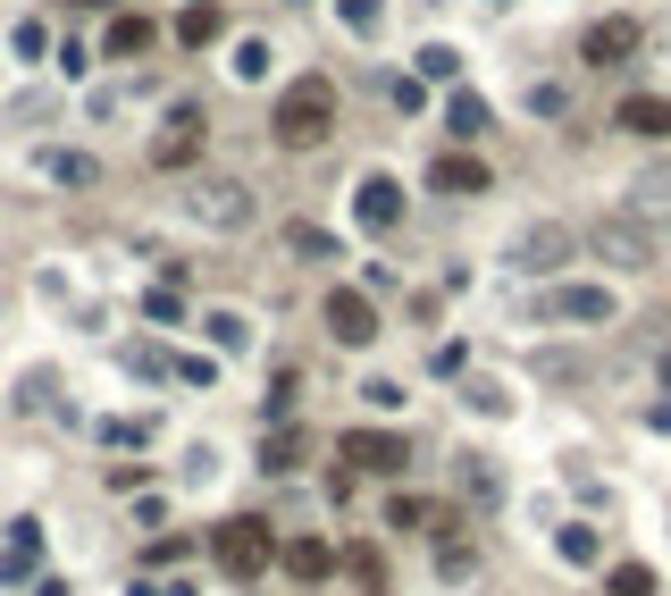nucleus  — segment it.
Segmentation results:
<instances>
[{"mask_svg":"<svg viewBox=\"0 0 671 596\" xmlns=\"http://www.w3.org/2000/svg\"><path fill=\"white\" fill-rule=\"evenodd\" d=\"M327 127H336V84L327 77H294L286 93H277V110H268L277 152H311V143H327Z\"/></svg>","mask_w":671,"mask_h":596,"instance_id":"f257e3e1","label":"nucleus"},{"mask_svg":"<svg viewBox=\"0 0 671 596\" xmlns=\"http://www.w3.org/2000/svg\"><path fill=\"white\" fill-rule=\"evenodd\" d=\"M211 555H218V572H235V579H261L268 563H277V538H268V521L235 513V521H218V529H211Z\"/></svg>","mask_w":671,"mask_h":596,"instance_id":"f03ea898","label":"nucleus"},{"mask_svg":"<svg viewBox=\"0 0 671 596\" xmlns=\"http://www.w3.org/2000/svg\"><path fill=\"white\" fill-rule=\"evenodd\" d=\"M193 219L218 228V235H244L252 228V185L244 176H202V185H193Z\"/></svg>","mask_w":671,"mask_h":596,"instance_id":"7ed1b4c3","label":"nucleus"},{"mask_svg":"<svg viewBox=\"0 0 671 596\" xmlns=\"http://www.w3.org/2000/svg\"><path fill=\"white\" fill-rule=\"evenodd\" d=\"M571 252H579V235L562 228V219H537V228H520V235H512V252H504V261H512L520 277H546V270H562Z\"/></svg>","mask_w":671,"mask_h":596,"instance_id":"20e7f679","label":"nucleus"},{"mask_svg":"<svg viewBox=\"0 0 671 596\" xmlns=\"http://www.w3.org/2000/svg\"><path fill=\"white\" fill-rule=\"evenodd\" d=\"M579 244H588L596 261H613V270H654V235L638 228V219H596Z\"/></svg>","mask_w":671,"mask_h":596,"instance_id":"39448f33","label":"nucleus"},{"mask_svg":"<svg viewBox=\"0 0 671 596\" xmlns=\"http://www.w3.org/2000/svg\"><path fill=\"white\" fill-rule=\"evenodd\" d=\"M638 18H596L588 34H579V59H588V68H621V59H638Z\"/></svg>","mask_w":671,"mask_h":596,"instance_id":"423d86ee","label":"nucleus"},{"mask_svg":"<svg viewBox=\"0 0 671 596\" xmlns=\"http://www.w3.org/2000/svg\"><path fill=\"white\" fill-rule=\"evenodd\" d=\"M319 320H327V336H336V345H369V336H378V311H369V294H353V286L327 294Z\"/></svg>","mask_w":671,"mask_h":596,"instance_id":"0eeeda50","label":"nucleus"},{"mask_svg":"<svg viewBox=\"0 0 671 596\" xmlns=\"http://www.w3.org/2000/svg\"><path fill=\"white\" fill-rule=\"evenodd\" d=\"M193 160H202V110H193V101H176L169 135L152 143V169H193Z\"/></svg>","mask_w":671,"mask_h":596,"instance_id":"6e6552de","label":"nucleus"},{"mask_svg":"<svg viewBox=\"0 0 671 596\" xmlns=\"http://www.w3.org/2000/svg\"><path fill=\"white\" fill-rule=\"evenodd\" d=\"M345 462H362V471H403V462H411V437H395V428H345Z\"/></svg>","mask_w":671,"mask_h":596,"instance_id":"1a4fd4ad","label":"nucleus"},{"mask_svg":"<svg viewBox=\"0 0 671 596\" xmlns=\"http://www.w3.org/2000/svg\"><path fill=\"white\" fill-rule=\"evenodd\" d=\"M630 219L638 228H671V160H654V169L630 176Z\"/></svg>","mask_w":671,"mask_h":596,"instance_id":"9d476101","label":"nucleus"},{"mask_svg":"<svg viewBox=\"0 0 671 596\" xmlns=\"http://www.w3.org/2000/svg\"><path fill=\"white\" fill-rule=\"evenodd\" d=\"M546 311H555V320H571V327H604L621 303H613L604 286H555V294H546Z\"/></svg>","mask_w":671,"mask_h":596,"instance_id":"9b49d317","label":"nucleus"},{"mask_svg":"<svg viewBox=\"0 0 671 596\" xmlns=\"http://www.w3.org/2000/svg\"><path fill=\"white\" fill-rule=\"evenodd\" d=\"M353 211H362V228H369V235H386V228L403 219V185H395V176H362Z\"/></svg>","mask_w":671,"mask_h":596,"instance_id":"f8f14e48","label":"nucleus"},{"mask_svg":"<svg viewBox=\"0 0 671 596\" xmlns=\"http://www.w3.org/2000/svg\"><path fill=\"white\" fill-rule=\"evenodd\" d=\"M428 185H437V193H454V202H470V193H487V160H470V152H445L437 169H428Z\"/></svg>","mask_w":671,"mask_h":596,"instance_id":"ddd939ff","label":"nucleus"},{"mask_svg":"<svg viewBox=\"0 0 671 596\" xmlns=\"http://www.w3.org/2000/svg\"><path fill=\"white\" fill-rule=\"evenodd\" d=\"M613 127H630V135H647V143H654V135H671V101H663V93H630Z\"/></svg>","mask_w":671,"mask_h":596,"instance_id":"4468645a","label":"nucleus"},{"mask_svg":"<svg viewBox=\"0 0 671 596\" xmlns=\"http://www.w3.org/2000/svg\"><path fill=\"white\" fill-rule=\"evenodd\" d=\"M202 336H211L218 353H244V345H252V320H244V311H211V320H202Z\"/></svg>","mask_w":671,"mask_h":596,"instance_id":"2eb2a0df","label":"nucleus"},{"mask_svg":"<svg viewBox=\"0 0 671 596\" xmlns=\"http://www.w3.org/2000/svg\"><path fill=\"white\" fill-rule=\"evenodd\" d=\"M143 42H152V18H118L101 51H110V59H134V51H143Z\"/></svg>","mask_w":671,"mask_h":596,"instance_id":"dca6fc26","label":"nucleus"},{"mask_svg":"<svg viewBox=\"0 0 671 596\" xmlns=\"http://www.w3.org/2000/svg\"><path fill=\"white\" fill-rule=\"evenodd\" d=\"M445 118H454V135H487V101L479 93H454V110H445Z\"/></svg>","mask_w":671,"mask_h":596,"instance_id":"f3484780","label":"nucleus"},{"mask_svg":"<svg viewBox=\"0 0 671 596\" xmlns=\"http://www.w3.org/2000/svg\"><path fill=\"white\" fill-rule=\"evenodd\" d=\"M42 169H51L59 185H93V176H101V169H93V160H84V152H51V160H42Z\"/></svg>","mask_w":671,"mask_h":596,"instance_id":"a211bd4d","label":"nucleus"},{"mask_svg":"<svg viewBox=\"0 0 671 596\" xmlns=\"http://www.w3.org/2000/svg\"><path fill=\"white\" fill-rule=\"evenodd\" d=\"M604 588H613V596H654V572H647V563H613Z\"/></svg>","mask_w":671,"mask_h":596,"instance_id":"6ab92c4d","label":"nucleus"},{"mask_svg":"<svg viewBox=\"0 0 671 596\" xmlns=\"http://www.w3.org/2000/svg\"><path fill=\"white\" fill-rule=\"evenodd\" d=\"M286 563H294V572H303V579H319V572H327V563H336V555H327L319 538H294V546H286Z\"/></svg>","mask_w":671,"mask_h":596,"instance_id":"aec40b11","label":"nucleus"},{"mask_svg":"<svg viewBox=\"0 0 671 596\" xmlns=\"http://www.w3.org/2000/svg\"><path fill=\"white\" fill-rule=\"evenodd\" d=\"M176 34H185L193 51H202V42H218V9H185V26H176Z\"/></svg>","mask_w":671,"mask_h":596,"instance_id":"412c9836","label":"nucleus"},{"mask_svg":"<svg viewBox=\"0 0 671 596\" xmlns=\"http://www.w3.org/2000/svg\"><path fill=\"white\" fill-rule=\"evenodd\" d=\"M461 487H470V496H487V504H496V471H487L479 454H461Z\"/></svg>","mask_w":671,"mask_h":596,"instance_id":"4be33fe9","label":"nucleus"},{"mask_svg":"<svg viewBox=\"0 0 671 596\" xmlns=\"http://www.w3.org/2000/svg\"><path fill=\"white\" fill-rule=\"evenodd\" d=\"M42 555V538H34V521H18V538H9V572H26V563Z\"/></svg>","mask_w":671,"mask_h":596,"instance_id":"5701e85b","label":"nucleus"},{"mask_svg":"<svg viewBox=\"0 0 671 596\" xmlns=\"http://www.w3.org/2000/svg\"><path fill=\"white\" fill-rule=\"evenodd\" d=\"M286 244H294V252H319V261H327V252H336V244H327L319 228H303V219H294V228H286Z\"/></svg>","mask_w":671,"mask_h":596,"instance_id":"b1692460","label":"nucleus"},{"mask_svg":"<svg viewBox=\"0 0 671 596\" xmlns=\"http://www.w3.org/2000/svg\"><path fill=\"white\" fill-rule=\"evenodd\" d=\"M562 555H571V563H596V529H562Z\"/></svg>","mask_w":671,"mask_h":596,"instance_id":"393cba45","label":"nucleus"},{"mask_svg":"<svg viewBox=\"0 0 671 596\" xmlns=\"http://www.w3.org/2000/svg\"><path fill=\"white\" fill-rule=\"evenodd\" d=\"M663 386H671V345H663Z\"/></svg>","mask_w":671,"mask_h":596,"instance_id":"a878e982","label":"nucleus"}]
</instances>
